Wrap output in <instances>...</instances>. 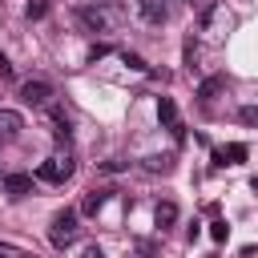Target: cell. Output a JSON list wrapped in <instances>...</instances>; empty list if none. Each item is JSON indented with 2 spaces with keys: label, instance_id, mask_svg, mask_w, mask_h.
<instances>
[{
  "label": "cell",
  "instance_id": "1",
  "mask_svg": "<svg viewBox=\"0 0 258 258\" xmlns=\"http://www.w3.org/2000/svg\"><path fill=\"white\" fill-rule=\"evenodd\" d=\"M77 234H81V226H77V210H60L56 218H52V226H48V242L52 246H73L77 242Z\"/></svg>",
  "mask_w": 258,
  "mask_h": 258
},
{
  "label": "cell",
  "instance_id": "2",
  "mask_svg": "<svg viewBox=\"0 0 258 258\" xmlns=\"http://www.w3.org/2000/svg\"><path fill=\"white\" fill-rule=\"evenodd\" d=\"M69 173H73V157L64 153V157H48V161L40 165V173H36V177H40V181H64Z\"/></svg>",
  "mask_w": 258,
  "mask_h": 258
},
{
  "label": "cell",
  "instance_id": "3",
  "mask_svg": "<svg viewBox=\"0 0 258 258\" xmlns=\"http://www.w3.org/2000/svg\"><path fill=\"white\" fill-rule=\"evenodd\" d=\"M77 20H81V28H89V32H105V28H109V16H105L101 8H93V4H81V8H77Z\"/></svg>",
  "mask_w": 258,
  "mask_h": 258
},
{
  "label": "cell",
  "instance_id": "4",
  "mask_svg": "<svg viewBox=\"0 0 258 258\" xmlns=\"http://www.w3.org/2000/svg\"><path fill=\"white\" fill-rule=\"evenodd\" d=\"M20 97H24V105H48L52 85H48V81H24V85H20Z\"/></svg>",
  "mask_w": 258,
  "mask_h": 258
},
{
  "label": "cell",
  "instance_id": "5",
  "mask_svg": "<svg viewBox=\"0 0 258 258\" xmlns=\"http://www.w3.org/2000/svg\"><path fill=\"white\" fill-rule=\"evenodd\" d=\"M246 153H250V149H246L242 141H230L226 149L214 153V165H238V161H246Z\"/></svg>",
  "mask_w": 258,
  "mask_h": 258
},
{
  "label": "cell",
  "instance_id": "6",
  "mask_svg": "<svg viewBox=\"0 0 258 258\" xmlns=\"http://www.w3.org/2000/svg\"><path fill=\"white\" fill-rule=\"evenodd\" d=\"M137 12H141V20H149V24H165V0H137Z\"/></svg>",
  "mask_w": 258,
  "mask_h": 258
},
{
  "label": "cell",
  "instance_id": "7",
  "mask_svg": "<svg viewBox=\"0 0 258 258\" xmlns=\"http://www.w3.org/2000/svg\"><path fill=\"white\" fill-rule=\"evenodd\" d=\"M157 121H161L165 129H173V133H181V125H177V105H173L169 97H157Z\"/></svg>",
  "mask_w": 258,
  "mask_h": 258
},
{
  "label": "cell",
  "instance_id": "8",
  "mask_svg": "<svg viewBox=\"0 0 258 258\" xmlns=\"http://www.w3.org/2000/svg\"><path fill=\"white\" fill-rule=\"evenodd\" d=\"M24 129V117L16 109H0V137H20Z\"/></svg>",
  "mask_w": 258,
  "mask_h": 258
},
{
  "label": "cell",
  "instance_id": "9",
  "mask_svg": "<svg viewBox=\"0 0 258 258\" xmlns=\"http://www.w3.org/2000/svg\"><path fill=\"white\" fill-rule=\"evenodd\" d=\"M4 189H8L12 198H24V194L32 189V177H28V173H8V177H4Z\"/></svg>",
  "mask_w": 258,
  "mask_h": 258
},
{
  "label": "cell",
  "instance_id": "10",
  "mask_svg": "<svg viewBox=\"0 0 258 258\" xmlns=\"http://www.w3.org/2000/svg\"><path fill=\"white\" fill-rule=\"evenodd\" d=\"M48 121H52V133H56L60 141H69V133H73V129H69V117H64L60 109H48Z\"/></svg>",
  "mask_w": 258,
  "mask_h": 258
},
{
  "label": "cell",
  "instance_id": "11",
  "mask_svg": "<svg viewBox=\"0 0 258 258\" xmlns=\"http://www.w3.org/2000/svg\"><path fill=\"white\" fill-rule=\"evenodd\" d=\"M105 194H109V189H89L85 202H81V214H97V210L105 206Z\"/></svg>",
  "mask_w": 258,
  "mask_h": 258
},
{
  "label": "cell",
  "instance_id": "12",
  "mask_svg": "<svg viewBox=\"0 0 258 258\" xmlns=\"http://www.w3.org/2000/svg\"><path fill=\"white\" fill-rule=\"evenodd\" d=\"M222 85H226V77H210V81L198 85V97L202 101H214V93H222Z\"/></svg>",
  "mask_w": 258,
  "mask_h": 258
},
{
  "label": "cell",
  "instance_id": "13",
  "mask_svg": "<svg viewBox=\"0 0 258 258\" xmlns=\"http://www.w3.org/2000/svg\"><path fill=\"white\" fill-rule=\"evenodd\" d=\"M177 222V206L173 202H157V226L165 230V226H173Z\"/></svg>",
  "mask_w": 258,
  "mask_h": 258
},
{
  "label": "cell",
  "instance_id": "14",
  "mask_svg": "<svg viewBox=\"0 0 258 258\" xmlns=\"http://www.w3.org/2000/svg\"><path fill=\"white\" fill-rule=\"evenodd\" d=\"M145 169L149 173H169L173 169V157H145Z\"/></svg>",
  "mask_w": 258,
  "mask_h": 258
},
{
  "label": "cell",
  "instance_id": "15",
  "mask_svg": "<svg viewBox=\"0 0 258 258\" xmlns=\"http://www.w3.org/2000/svg\"><path fill=\"white\" fill-rule=\"evenodd\" d=\"M24 12H28V20H44L48 16V0H28Z\"/></svg>",
  "mask_w": 258,
  "mask_h": 258
},
{
  "label": "cell",
  "instance_id": "16",
  "mask_svg": "<svg viewBox=\"0 0 258 258\" xmlns=\"http://www.w3.org/2000/svg\"><path fill=\"white\" fill-rule=\"evenodd\" d=\"M226 234H230L226 222H214V226H210V238H214V242H226Z\"/></svg>",
  "mask_w": 258,
  "mask_h": 258
},
{
  "label": "cell",
  "instance_id": "17",
  "mask_svg": "<svg viewBox=\"0 0 258 258\" xmlns=\"http://www.w3.org/2000/svg\"><path fill=\"white\" fill-rule=\"evenodd\" d=\"M194 60H198V48H194V36H189V40H185V64L194 69Z\"/></svg>",
  "mask_w": 258,
  "mask_h": 258
},
{
  "label": "cell",
  "instance_id": "18",
  "mask_svg": "<svg viewBox=\"0 0 258 258\" xmlns=\"http://www.w3.org/2000/svg\"><path fill=\"white\" fill-rule=\"evenodd\" d=\"M254 121H258V109L246 105V109H242V125H254Z\"/></svg>",
  "mask_w": 258,
  "mask_h": 258
},
{
  "label": "cell",
  "instance_id": "19",
  "mask_svg": "<svg viewBox=\"0 0 258 258\" xmlns=\"http://www.w3.org/2000/svg\"><path fill=\"white\" fill-rule=\"evenodd\" d=\"M125 64H129V69H145V60H141L137 52H125Z\"/></svg>",
  "mask_w": 258,
  "mask_h": 258
},
{
  "label": "cell",
  "instance_id": "20",
  "mask_svg": "<svg viewBox=\"0 0 258 258\" xmlns=\"http://www.w3.org/2000/svg\"><path fill=\"white\" fill-rule=\"evenodd\" d=\"M0 77H12V64H8V56L0 52Z\"/></svg>",
  "mask_w": 258,
  "mask_h": 258
},
{
  "label": "cell",
  "instance_id": "21",
  "mask_svg": "<svg viewBox=\"0 0 258 258\" xmlns=\"http://www.w3.org/2000/svg\"><path fill=\"white\" fill-rule=\"evenodd\" d=\"M85 258H105V254H101L97 246H89V250H85Z\"/></svg>",
  "mask_w": 258,
  "mask_h": 258
},
{
  "label": "cell",
  "instance_id": "22",
  "mask_svg": "<svg viewBox=\"0 0 258 258\" xmlns=\"http://www.w3.org/2000/svg\"><path fill=\"white\" fill-rule=\"evenodd\" d=\"M0 258H8V254H4V250H0Z\"/></svg>",
  "mask_w": 258,
  "mask_h": 258
}]
</instances>
